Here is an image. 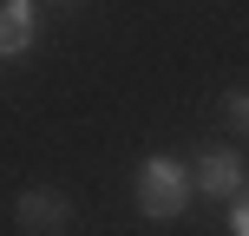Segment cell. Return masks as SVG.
Segmentation results:
<instances>
[{
    "instance_id": "277c9868",
    "label": "cell",
    "mask_w": 249,
    "mask_h": 236,
    "mask_svg": "<svg viewBox=\"0 0 249 236\" xmlns=\"http://www.w3.org/2000/svg\"><path fill=\"white\" fill-rule=\"evenodd\" d=\"M39 39V13L33 0H0V59H26Z\"/></svg>"
},
{
    "instance_id": "6da1fadb",
    "label": "cell",
    "mask_w": 249,
    "mask_h": 236,
    "mask_svg": "<svg viewBox=\"0 0 249 236\" xmlns=\"http://www.w3.org/2000/svg\"><path fill=\"white\" fill-rule=\"evenodd\" d=\"M190 190H197L190 171L177 158H164V151L138 164V210H144L151 223H177V217L190 210Z\"/></svg>"
},
{
    "instance_id": "7a4b0ae2",
    "label": "cell",
    "mask_w": 249,
    "mask_h": 236,
    "mask_svg": "<svg viewBox=\"0 0 249 236\" xmlns=\"http://www.w3.org/2000/svg\"><path fill=\"white\" fill-rule=\"evenodd\" d=\"M13 217H20L26 236H59L66 223H72V197H59L53 184H33V190L13 197Z\"/></svg>"
},
{
    "instance_id": "52a82bcc",
    "label": "cell",
    "mask_w": 249,
    "mask_h": 236,
    "mask_svg": "<svg viewBox=\"0 0 249 236\" xmlns=\"http://www.w3.org/2000/svg\"><path fill=\"white\" fill-rule=\"evenodd\" d=\"M72 7H79V0H72Z\"/></svg>"
},
{
    "instance_id": "5b68a950",
    "label": "cell",
    "mask_w": 249,
    "mask_h": 236,
    "mask_svg": "<svg viewBox=\"0 0 249 236\" xmlns=\"http://www.w3.org/2000/svg\"><path fill=\"white\" fill-rule=\"evenodd\" d=\"M223 125H230L236 138H249V92H236V86L223 92Z\"/></svg>"
},
{
    "instance_id": "8992f818",
    "label": "cell",
    "mask_w": 249,
    "mask_h": 236,
    "mask_svg": "<svg viewBox=\"0 0 249 236\" xmlns=\"http://www.w3.org/2000/svg\"><path fill=\"white\" fill-rule=\"evenodd\" d=\"M230 236H249V190L230 203Z\"/></svg>"
},
{
    "instance_id": "3957f363",
    "label": "cell",
    "mask_w": 249,
    "mask_h": 236,
    "mask_svg": "<svg viewBox=\"0 0 249 236\" xmlns=\"http://www.w3.org/2000/svg\"><path fill=\"white\" fill-rule=\"evenodd\" d=\"M190 184H197L203 197H216V203H236L243 190H249V177H243V158H236V151H223V145H216V151H203V158H197Z\"/></svg>"
}]
</instances>
